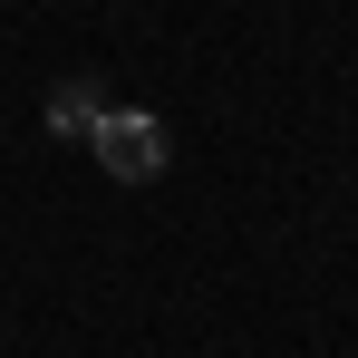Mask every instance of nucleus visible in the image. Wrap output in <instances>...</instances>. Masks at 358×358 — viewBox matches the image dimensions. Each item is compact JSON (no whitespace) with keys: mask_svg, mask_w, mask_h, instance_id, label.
Masks as SVG:
<instances>
[{"mask_svg":"<svg viewBox=\"0 0 358 358\" xmlns=\"http://www.w3.org/2000/svg\"><path fill=\"white\" fill-rule=\"evenodd\" d=\"M87 155H97L117 184H155L165 175V117H145V107H97Z\"/></svg>","mask_w":358,"mask_h":358,"instance_id":"nucleus-1","label":"nucleus"},{"mask_svg":"<svg viewBox=\"0 0 358 358\" xmlns=\"http://www.w3.org/2000/svg\"><path fill=\"white\" fill-rule=\"evenodd\" d=\"M97 107H107V87H97V78H68L59 97H49V136H87Z\"/></svg>","mask_w":358,"mask_h":358,"instance_id":"nucleus-2","label":"nucleus"}]
</instances>
